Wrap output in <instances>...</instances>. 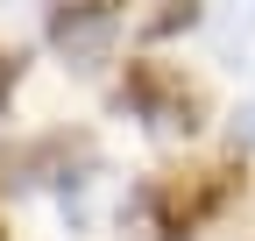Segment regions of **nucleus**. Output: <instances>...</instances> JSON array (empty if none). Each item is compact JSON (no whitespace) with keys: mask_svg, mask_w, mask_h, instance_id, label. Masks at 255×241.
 <instances>
[{"mask_svg":"<svg viewBox=\"0 0 255 241\" xmlns=\"http://www.w3.org/2000/svg\"><path fill=\"white\" fill-rule=\"evenodd\" d=\"M234 199V170H191V177H156L142 192V213L156 241H199V227Z\"/></svg>","mask_w":255,"mask_h":241,"instance_id":"f03ea898","label":"nucleus"},{"mask_svg":"<svg viewBox=\"0 0 255 241\" xmlns=\"http://www.w3.org/2000/svg\"><path fill=\"white\" fill-rule=\"evenodd\" d=\"M121 14H128V0H50V43L71 64H100Z\"/></svg>","mask_w":255,"mask_h":241,"instance_id":"7ed1b4c3","label":"nucleus"},{"mask_svg":"<svg viewBox=\"0 0 255 241\" xmlns=\"http://www.w3.org/2000/svg\"><path fill=\"white\" fill-rule=\"evenodd\" d=\"M114 107H128L135 120H149L156 135H199L206 128V93L177 64H156V57H128Z\"/></svg>","mask_w":255,"mask_h":241,"instance_id":"f257e3e1","label":"nucleus"},{"mask_svg":"<svg viewBox=\"0 0 255 241\" xmlns=\"http://www.w3.org/2000/svg\"><path fill=\"white\" fill-rule=\"evenodd\" d=\"M234 142H241V149H255V100H248V107H241V120H234Z\"/></svg>","mask_w":255,"mask_h":241,"instance_id":"423d86ee","label":"nucleus"},{"mask_svg":"<svg viewBox=\"0 0 255 241\" xmlns=\"http://www.w3.org/2000/svg\"><path fill=\"white\" fill-rule=\"evenodd\" d=\"M0 241H7V234H0Z\"/></svg>","mask_w":255,"mask_h":241,"instance_id":"6e6552de","label":"nucleus"},{"mask_svg":"<svg viewBox=\"0 0 255 241\" xmlns=\"http://www.w3.org/2000/svg\"><path fill=\"white\" fill-rule=\"evenodd\" d=\"M234 28H241V36H255V0H234Z\"/></svg>","mask_w":255,"mask_h":241,"instance_id":"0eeeda50","label":"nucleus"},{"mask_svg":"<svg viewBox=\"0 0 255 241\" xmlns=\"http://www.w3.org/2000/svg\"><path fill=\"white\" fill-rule=\"evenodd\" d=\"M14 85H21V50H7V43H0V114H7Z\"/></svg>","mask_w":255,"mask_h":241,"instance_id":"20e7f679","label":"nucleus"},{"mask_svg":"<svg viewBox=\"0 0 255 241\" xmlns=\"http://www.w3.org/2000/svg\"><path fill=\"white\" fill-rule=\"evenodd\" d=\"M191 14H199V0H163V14H156L149 28H156V36H170V28H184Z\"/></svg>","mask_w":255,"mask_h":241,"instance_id":"39448f33","label":"nucleus"}]
</instances>
